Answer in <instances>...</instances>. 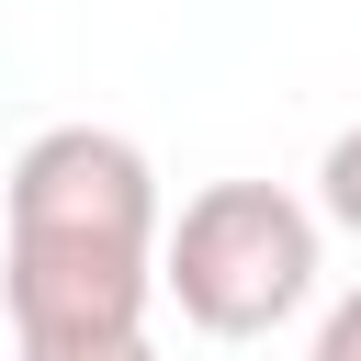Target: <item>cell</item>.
I'll list each match as a JSON object with an SVG mask.
<instances>
[{
    "label": "cell",
    "mask_w": 361,
    "mask_h": 361,
    "mask_svg": "<svg viewBox=\"0 0 361 361\" xmlns=\"http://www.w3.org/2000/svg\"><path fill=\"white\" fill-rule=\"evenodd\" d=\"M316 214L361 237V124H338V135H327V158H316Z\"/></svg>",
    "instance_id": "3957f363"
},
{
    "label": "cell",
    "mask_w": 361,
    "mask_h": 361,
    "mask_svg": "<svg viewBox=\"0 0 361 361\" xmlns=\"http://www.w3.org/2000/svg\"><path fill=\"white\" fill-rule=\"evenodd\" d=\"M158 293L203 338H271L316 293V203L282 180H203L158 237Z\"/></svg>",
    "instance_id": "7a4b0ae2"
},
{
    "label": "cell",
    "mask_w": 361,
    "mask_h": 361,
    "mask_svg": "<svg viewBox=\"0 0 361 361\" xmlns=\"http://www.w3.org/2000/svg\"><path fill=\"white\" fill-rule=\"evenodd\" d=\"M305 361H361V293H338L327 305V327H316V350Z\"/></svg>",
    "instance_id": "277c9868"
},
{
    "label": "cell",
    "mask_w": 361,
    "mask_h": 361,
    "mask_svg": "<svg viewBox=\"0 0 361 361\" xmlns=\"http://www.w3.org/2000/svg\"><path fill=\"white\" fill-rule=\"evenodd\" d=\"M0 293H11V350H102L147 338L158 305V169L113 124H45L0 169Z\"/></svg>",
    "instance_id": "6da1fadb"
},
{
    "label": "cell",
    "mask_w": 361,
    "mask_h": 361,
    "mask_svg": "<svg viewBox=\"0 0 361 361\" xmlns=\"http://www.w3.org/2000/svg\"><path fill=\"white\" fill-rule=\"evenodd\" d=\"M11 361H158L147 338H102V350H11Z\"/></svg>",
    "instance_id": "5b68a950"
}]
</instances>
